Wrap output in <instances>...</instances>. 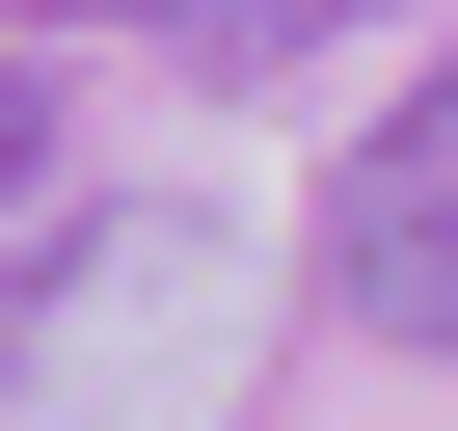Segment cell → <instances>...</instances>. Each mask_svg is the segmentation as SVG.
I'll return each instance as SVG.
<instances>
[{
  "mask_svg": "<svg viewBox=\"0 0 458 431\" xmlns=\"http://www.w3.org/2000/svg\"><path fill=\"white\" fill-rule=\"evenodd\" d=\"M324 270H351V324H404V351H458V81L351 135V189H324Z\"/></svg>",
  "mask_w": 458,
  "mask_h": 431,
  "instance_id": "cell-1",
  "label": "cell"
},
{
  "mask_svg": "<svg viewBox=\"0 0 458 431\" xmlns=\"http://www.w3.org/2000/svg\"><path fill=\"white\" fill-rule=\"evenodd\" d=\"M81 28H189V55H297V28H351V0H81Z\"/></svg>",
  "mask_w": 458,
  "mask_h": 431,
  "instance_id": "cell-2",
  "label": "cell"
}]
</instances>
